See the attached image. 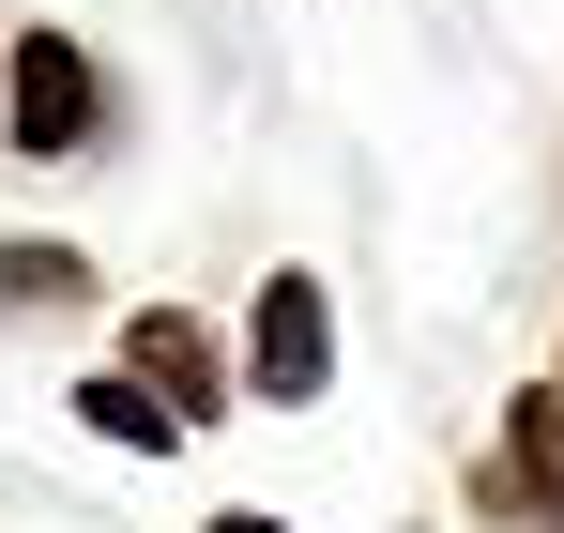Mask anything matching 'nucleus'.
I'll return each mask as SVG.
<instances>
[{"mask_svg": "<svg viewBox=\"0 0 564 533\" xmlns=\"http://www.w3.org/2000/svg\"><path fill=\"white\" fill-rule=\"evenodd\" d=\"M122 351H138V381H153V396H169V412H214V351H198V320H169V305H138V336H122Z\"/></svg>", "mask_w": 564, "mask_h": 533, "instance_id": "20e7f679", "label": "nucleus"}, {"mask_svg": "<svg viewBox=\"0 0 564 533\" xmlns=\"http://www.w3.org/2000/svg\"><path fill=\"white\" fill-rule=\"evenodd\" d=\"M77 412H93L107 443H153V457L184 443V412H169V396H153V381H138V366H122V381H77Z\"/></svg>", "mask_w": 564, "mask_h": 533, "instance_id": "39448f33", "label": "nucleus"}, {"mask_svg": "<svg viewBox=\"0 0 564 533\" xmlns=\"http://www.w3.org/2000/svg\"><path fill=\"white\" fill-rule=\"evenodd\" d=\"M214 533H290V519H214Z\"/></svg>", "mask_w": 564, "mask_h": 533, "instance_id": "0eeeda50", "label": "nucleus"}, {"mask_svg": "<svg viewBox=\"0 0 564 533\" xmlns=\"http://www.w3.org/2000/svg\"><path fill=\"white\" fill-rule=\"evenodd\" d=\"M245 381L305 412L321 381H336V305H321V274H260V305H245Z\"/></svg>", "mask_w": 564, "mask_h": 533, "instance_id": "f257e3e1", "label": "nucleus"}, {"mask_svg": "<svg viewBox=\"0 0 564 533\" xmlns=\"http://www.w3.org/2000/svg\"><path fill=\"white\" fill-rule=\"evenodd\" d=\"M488 519H534V533H564V396H519L503 412V457H488V488H473Z\"/></svg>", "mask_w": 564, "mask_h": 533, "instance_id": "7ed1b4c3", "label": "nucleus"}, {"mask_svg": "<svg viewBox=\"0 0 564 533\" xmlns=\"http://www.w3.org/2000/svg\"><path fill=\"white\" fill-rule=\"evenodd\" d=\"M0 138H31V153H77V138H93V62H77V31H31V46L0 62Z\"/></svg>", "mask_w": 564, "mask_h": 533, "instance_id": "f03ea898", "label": "nucleus"}, {"mask_svg": "<svg viewBox=\"0 0 564 533\" xmlns=\"http://www.w3.org/2000/svg\"><path fill=\"white\" fill-rule=\"evenodd\" d=\"M0 290H15V305H77L93 260H77V244H0Z\"/></svg>", "mask_w": 564, "mask_h": 533, "instance_id": "423d86ee", "label": "nucleus"}]
</instances>
